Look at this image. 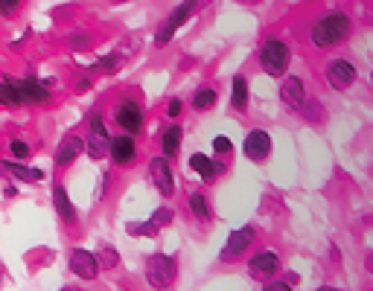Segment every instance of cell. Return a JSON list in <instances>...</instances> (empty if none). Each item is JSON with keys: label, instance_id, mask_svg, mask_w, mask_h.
<instances>
[{"label": "cell", "instance_id": "6da1fadb", "mask_svg": "<svg viewBox=\"0 0 373 291\" xmlns=\"http://www.w3.org/2000/svg\"><path fill=\"white\" fill-rule=\"evenodd\" d=\"M347 36H350V18L345 12H330V15L318 18L312 26V44L318 50H330V47L341 44Z\"/></svg>", "mask_w": 373, "mask_h": 291}, {"label": "cell", "instance_id": "7a4b0ae2", "mask_svg": "<svg viewBox=\"0 0 373 291\" xmlns=\"http://www.w3.org/2000/svg\"><path fill=\"white\" fill-rule=\"evenodd\" d=\"M178 277V263L167 253H152L146 260V282L158 291H167Z\"/></svg>", "mask_w": 373, "mask_h": 291}, {"label": "cell", "instance_id": "3957f363", "mask_svg": "<svg viewBox=\"0 0 373 291\" xmlns=\"http://www.w3.org/2000/svg\"><path fill=\"white\" fill-rule=\"evenodd\" d=\"M260 68L268 76H283L289 68V47L280 38H266L260 47Z\"/></svg>", "mask_w": 373, "mask_h": 291}, {"label": "cell", "instance_id": "277c9868", "mask_svg": "<svg viewBox=\"0 0 373 291\" xmlns=\"http://www.w3.org/2000/svg\"><path fill=\"white\" fill-rule=\"evenodd\" d=\"M111 134L105 128V120L103 114H90L88 120V134H85V152L93 157V160H103L105 152H111Z\"/></svg>", "mask_w": 373, "mask_h": 291}, {"label": "cell", "instance_id": "5b68a950", "mask_svg": "<svg viewBox=\"0 0 373 291\" xmlns=\"http://www.w3.org/2000/svg\"><path fill=\"white\" fill-rule=\"evenodd\" d=\"M254 242H257V228H254V224H245V228L231 231L228 245H225V250H222V260H225V263H236V260H242L245 250H251V248H254Z\"/></svg>", "mask_w": 373, "mask_h": 291}, {"label": "cell", "instance_id": "8992f818", "mask_svg": "<svg viewBox=\"0 0 373 291\" xmlns=\"http://www.w3.org/2000/svg\"><path fill=\"white\" fill-rule=\"evenodd\" d=\"M248 274L251 280H260V282H271L277 274H280V256L274 250H260L248 260Z\"/></svg>", "mask_w": 373, "mask_h": 291}, {"label": "cell", "instance_id": "52a82bcc", "mask_svg": "<svg viewBox=\"0 0 373 291\" xmlns=\"http://www.w3.org/2000/svg\"><path fill=\"white\" fill-rule=\"evenodd\" d=\"M68 265L70 271L79 277V280H97L100 274V263H97V253H90L85 248H70V256H68Z\"/></svg>", "mask_w": 373, "mask_h": 291}, {"label": "cell", "instance_id": "ba28073f", "mask_svg": "<svg viewBox=\"0 0 373 291\" xmlns=\"http://www.w3.org/2000/svg\"><path fill=\"white\" fill-rule=\"evenodd\" d=\"M242 152H245L248 160H254V164L268 160L271 157V137H268V132H263V128H251V132L245 134Z\"/></svg>", "mask_w": 373, "mask_h": 291}, {"label": "cell", "instance_id": "9c48e42d", "mask_svg": "<svg viewBox=\"0 0 373 291\" xmlns=\"http://www.w3.org/2000/svg\"><path fill=\"white\" fill-rule=\"evenodd\" d=\"M114 120H117V125H120L129 137L137 134L140 128H143V111H140V105L132 102V100H122V102L114 108Z\"/></svg>", "mask_w": 373, "mask_h": 291}, {"label": "cell", "instance_id": "30bf717a", "mask_svg": "<svg viewBox=\"0 0 373 291\" xmlns=\"http://www.w3.org/2000/svg\"><path fill=\"white\" fill-rule=\"evenodd\" d=\"M149 178H152L154 189H158L164 199H172L175 181H172V169H169V160H167V157H152V164H149Z\"/></svg>", "mask_w": 373, "mask_h": 291}, {"label": "cell", "instance_id": "8fae6325", "mask_svg": "<svg viewBox=\"0 0 373 291\" xmlns=\"http://www.w3.org/2000/svg\"><path fill=\"white\" fill-rule=\"evenodd\" d=\"M327 82H330V88H335V90H347V88L356 82V68H353L347 58H332L330 68H327Z\"/></svg>", "mask_w": 373, "mask_h": 291}, {"label": "cell", "instance_id": "7c38bea8", "mask_svg": "<svg viewBox=\"0 0 373 291\" xmlns=\"http://www.w3.org/2000/svg\"><path fill=\"white\" fill-rule=\"evenodd\" d=\"M193 9H196L193 4H184V6H178V9H175V12H172V15H169L161 26H158V36H154V44H158V47H167V44L172 41V36H175V29H178L186 18L193 15Z\"/></svg>", "mask_w": 373, "mask_h": 291}, {"label": "cell", "instance_id": "4fadbf2b", "mask_svg": "<svg viewBox=\"0 0 373 291\" xmlns=\"http://www.w3.org/2000/svg\"><path fill=\"white\" fill-rule=\"evenodd\" d=\"M82 152H85V137L82 134H68L65 140L58 143V149H56V166L58 169H68L76 157H82Z\"/></svg>", "mask_w": 373, "mask_h": 291}, {"label": "cell", "instance_id": "5bb4252c", "mask_svg": "<svg viewBox=\"0 0 373 291\" xmlns=\"http://www.w3.org/2000/svg\"><path fill=\"white\" fill-rule=\"evenodd\" d=\"M111 160L117 166H132L135 160H137V143L129 137V134H120L111 140Z\"/></svg>", "mask_w": 373, "mask_h": 291}, {"label": "cell", "instance_id": "9a60e30c", "mask_svg": "<svg viewBox=\"0 0 373 291\" xmlns=\"http://www.w3.org/2000/svg\"><path fill=\"white\" fill-rule=\"evenodd\" d=\"M280 100H283V105H289V108H303V105H306V88H303V79L286 76L283 82H280Z\"/></svg>", "mask_w": 373, "mask_h": 291}, {"label": "cell", "instance_id": "2e32d148", "mask_svg": "<svg viewBox=\"0 0 373 291\" xmlns=\"http://www.w3.org/2000/svg\"><path fill=\"white\" fill-rule=\"evenodd\" d=\"M21 88H23V102L26 105H44V102H50L47 82H38L33 76H26V79H21Z\"/></svg>", "mask_w": 373, "mask_h": 291}, {"label": "cell", "instance_id": "e0dca14e", "mask_svg": "<svg viewBox=\"0 0 373 291\" xmlns=\"http://www.w3.org/2000/svg\"><path fill=\"white\" fill-rule=\"evenodd\" d=\"M0 172L15 178V181H26V184H38L44 181V172L41 169H29L23 164H18V160H0Z\"/></svg>", "mask_w": 373, "mask_h": 291}, {"label": "cell", "instance_id": "ac0fdd59", "mask_svg": "<svg viewBox=\"0 0 373 291\" xmlns=\"http://www.w3.org/2000/svg\"><path fill=\"white\" fill-rule=\"evenodd\" d=\"M53 207H56L58 218L65 224H76V207H73L65 186H53Z\"/></svg>", "mask_w": 373, "mask_h": 291}, {"label": "cell", "instance_id": "d6986e66", "mask_svg": "<svg viewBox=\"0 0 373 291\" xmlns=\"http://www.w3.org/2000/svg\"><path fill=\"white\" fill-rule=\"evenodd\" d=\"M190 166H193V172H199L201 181H207V184L216 181V175H219V172L225 169V166L219 164V160H213V157H207V154H199V152L190 157Z\"/></svg>", "mask_w": 373, "mask_h": 291}, {"label": "cell", "instance_id": "ffe728a7", "mask_svg": "<svg viewBox=\"0 0 373 291\" xmlns=\"http://www.w3.org/2000/svg\"><path fill=\"white\" fill-rule=\"evenodd\" d=\"M0 105H26L23 102V88L21 79H4L0 82Z\"/></svg>", "mask_w": 373, "mask_h": 291}, {"label": "cell", "instance_id": "44dd1931", "mask_svg": "<svg viewBox=\"0 0 373 291\" xmlns=\"http://www.w3.org/2000/svg\"><path fill=\"white\" fill-rule=\"evenodd\" d=\"M181 125H167L164 128V137H161V146H164V157H175L181 152Z\"/></svg>", "mask_w": 373, "mask_h": 291}, {"label": "cell", "instance_id": "7402d4cb", "mask_svg": "<svg viewBox=\"0 0 373 291\" xmlns=\"http://www.w3.org/2000/svg\"><path fill=\"white\" fill-rule=\"evenodd\" d=\"M190 213L199 218V221H210V201H207V196L204 192H193L190 196Z\"/></svg>", "mask_w": 373, "mask_h": 291}, {"label": "cell", "instance_id": "603a6c76", "mask_svg": "<svg viewBox=\"0 0 373 291\" xmlns=\"http://www.w3.org/2000/svg\"><path fill=\"white\" fill-rule=\"evenodd\" d=\"M231 105H233L236 111H245V105H248V79H245V76H236V79H233Z\"/></svg>", "mask_w": 373, "mask_h": 291}, {"label": "cell", "instance_id": "cb8c5ba5", "mask_svg": "<svg viewBox=\"0 0 373 291\" xmlns=\"http://www.w3.org/2000/svg\"><path fill=\"white\" fill-rule=\"evenodd\" d=\"M216 105V90L213 88H199L193 96V108L196 111H210Z\"/></svg>", "mask_w": 373, "mask_h": 291}, {"label": "cell", "instance_id": "d4e9b609", "mask_svg": "<svg viewBox=\"0 0 373 291\" xmlns=\"http://www.w3.org/2000/svg\"><path fill=\"white\" fill-rule=\"evenodd\" d=\"M97 263H100V268L111 271V268H117V265H120V256H117V250H114L111 245H103V248H100V253H97Z\"/></svg>", "mask_w": 373, "mask_h": 291}, {"label": "cell", "instance_id": "484cf974", "mask_svg": "<svg viewBox=\"0 0 373 291\" xmlns=\"http://www.w3.org/2000/svg\"><path fill=\"white\" fill-rule=\"evenodd\" d=\"M120 68H122V58H120V55H105V58L97 61V70H100V73H108V76L117 73Z\"/></svg>", "mask_w": 373, "mask_h": 291}, {"label": "cell", "instance_id": "4316f807", "mask_svg": "<svg viewBox=\"0 0 373 291\" xmlns=\"http://www.w3.org/2000/svg\"><path fill=\"white\" fill-rule=\"evenodd\" d=\"M129 233L132 236H154V233H158V228H154L152 218H149V221H140V224H129Z\"/></svg>", "mask_w": 373, "mask_h": 291}, {"label": "cell", "instance_id": "83f0119b", "mask_svg": "<svg viewBox=\"0 0 373 291\" xmlns=\"http://www.w3.org/2000/svg\"><path fill=\"white\" fill-rule=\"evenodd\" d=\"M303 111H306V117H309V120H324V114H321V111H324V105H321L318 100H309V102L303 105Z\"/></svg>", "mask_w": 373, "mask_h": 291}, {"label": "cell", "instance_id": "f1b7e54d", "mask_svg": "<svg viewBox=\"0 0 373 291\" xmlns=\"http://www.w3.org/2000/svg\"><path fill=\"white\" fill-rule=\"evenodd\" d=\"M169 221H172V213H169L167 207H161L158 213H154V216H152V224H154V228H158V231H161V228H167V224H169Z\"/></svg>", "mask_w": 373, "mask_h": 291}, {"label": "cell", "instance_id": "f546056e", "mask_svg": "<svg viewBox=\"0 0 373 291\" xmlns=\"http://www.w3.org/2000/svg\"><path fill=\"white\" fill-rule=\"evenodd\" d=\"M9 152H12V157H18V160H26V157H29V146H26L23 140H12V143H9Z\"/></svg>", "mask_w": 373, "mask_h": 291}, {"label": "cell", "instance_id": "4dcf8cb0", "mask_svg": "<svg viewBox=\"0 0 373 291\" xmlns=\"http://www.w3.org/2000/svg\"><path fill=\"white\" fill-rule=\"evenodd\" d=\"M231 149H233V146H231L228 137H216V140H213V152H216V154H231Z\"/></svg>", "mask_w": 373, "mask_h": 291}, {"label": "cell", "instance_id": "1f68e13d", "mask_svg": "<svg viewBox=\"0 0 373 291\" xmlns=\"http://www.w3.org/2000/svg\"><path fill=\"white\" fill-rule=\"evenodd\" d=\"M260 291H295V288H292L286 280H283V282H280V280H271V282H266Z\"/></svg>", "mask_w": 373, "mask_h": 291}, {"label": "cell", "instance_id": "d6a6232c", "mask_svg": "<svg viewBox=\"0 0 373 291\" xmlns=\"http://www.w3.org/2000/svg\"><path fill=\"white\" fill-rule=\"evenodd\" d=\"M21 9L18 0H0V15H15Z\"/></svg>", "mask_w": 373, "mask_h": 291}, {"label": "cell", "instance_id": "836d02e7", "mask_svg": "<svg viewBox=\"0 0 373 291\" xmlns=\"http://www.w3.org/2000/svg\"><path fill=\"white\" fill-rule=\"evenodd\" d=\"M181 111H184V102H181V100H169V102H167V114H169L172 120H178Z\"/></svg>", "mask_w": 373, "mask_h": 291}, {"label": "cell", "instance_id": "e575fe53", "mask_svg": "<svg viewBox=\"0 0 373 291\" xmlns=\"http://www.w3.org/2000/svg\"><path fill=\"white\" fill-rule=\"evenodd\" d=\"M73 47H88V36H73Z\"/></svg>", "mask_w": 373, "mask_h": 291}, {"label": "cell", "instance_id": "d590c367", "mask_svg": "<svg viewBox=\"0 0 373 291\" xmlns=\"http://www.w3.org/2000/svg\"><path fill=\"white\" fill-rule=\"evenodd\" d=\"M364 265H367V271H370V274H373V250H370V253H367V256H364Z\"/></svg>", "mask_w": 373, "mask_h": 291}, {"label": "cell", "instance_id": "8d00e7d4", "mask_svg": "<svg viewBox=\"0 0 373 291\" xmlns=\"http://www.w3.org/2000/svg\"><path fill=\"white\" fill-rule=\"evenodd\" d=\"M76 90H79V93H82V90H90V82H88V79H82V82L76 85Z\"/></svg>", "mask_w": 373, "mask_h": 291}, {"label": "cell", "instance_id": "74e56055", "mask_svg": "<svg viewBox=\"0 0 373 291\" xmlns=\"http://www.w3.org/2000/svg\"><path fill=\"white\" fill-rule=\"evenodd\" d=\"M315 291H341V288H332V285H321V288H315Z\"/></svg>", "mask_w": 373, "mask_h": 291}, {"label": "cell", "instance_id": "f35d334b", "mask_svg": "<svg viewBox=\"0 0 373 291\" xmlns=\"http://www.w3.org/2000/svg\"><path fill=\"white\" fill-rule=\"evenodd\" d=\"M0 282H4V268H0Z\"/></svg>", "mask_w": 373, "mask_h": 291}, {"label": "cell", "instance_id": "ab89813d", "mask_svg": "<svg viewBox=\"0 0 373 291\" xmlns=\"http://www.w3.org/2000/svg\"><path fill=\"white\" fill-rule=\"evenodd\" d=\"M61 291H76V288H61Z\"/></svg>", "mask_w": 373, "mask_h": 291}, {"label": "cell", "instance_id": "60d3db41", "mask_svg": "<svg viewBox=\"0 0 373 291\" xmlns=\"http://www.w3.org/2000/svg\"><path fill=\"white\" fill-rule=\"evenodd\" d=\"M370 79H373V73H370Z\"/></svg>", "mask_w": 373, "mask_h": 291}]
</instances>
